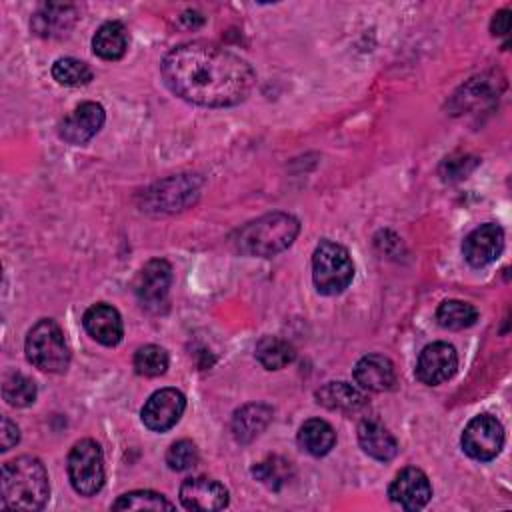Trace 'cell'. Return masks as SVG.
<instances>
[{"label":"cell","mask_w":512,"mask_h":512,"mask_svg":"<svg viewBox=\"0 0 512 512\" xmlns=\"http://www.w3.org/2000/svg\"><path fill=\"white\" fill-rule=\"evenodd\" d=\"M114 510H172L174 504L162 494L152 490H134L122 494L114 504Z\"/></svg>","instance_id":"83f0119b"},{"label":"cell","mask_w":512,"mask_h":512,"mask_svg":"<svg viewBox=\"0 0 512 512\" xmlns=\"http://www.w3.org/2000/svg\"><path fill=\"white\" fill-rule=\"evenodd\" d=\"M354 380L368 392L390 390L396 382L394 364L382 354H366L354 366Z\"/></svg>","instance_id":"e0dca14e"},{"label":"cell","mask_w":512,"mask_h":512,"mask_svg":"<svg viewBox=\"0 0 512 512\" xmlns=\"http://www.w3.org/2000/svg\"><path fill=\"white\" fill-rule=\"evenodd\" d=\"M316 402L328 410L356 412L366 404V396L346 382H328L316 392Z\"/></svg>","instance_id":"ffe728a7"},{"label":"cell","mask_w":512,"mask_h":512,"mask_svg":"<svg viewBox=\"0 0 512 512\" xmlns=\"http://www.w3.org/2000/svg\"><path fill=\"white\" fill-rule=\"evenodd\" d=\"M490 30L494 36H504L510 30V10H500L494 14L490 22Z\"/></svg>","instance_id":"d6a6232c"},{"label":"cell","mask_w":512,"mask_h":512,"mask_svg":"<svg viewBox=\"0 0 512 512\" xmlns=\"http://www.w3.org/2000/svg\"><path fill=\"white\" fill-rule=\"evenodd\" d=\"M126 48H128V32L120 22L102 24L92 38V50L102 60H118L124 56Z\"/></svg>","instance_id":"603a6c76"},{"label":"cell","mask_w":512,"mask_h":512,"mask_svg":"<svg viewBox=\"0 0 512 512\" xmlns=\"http://www.w3.org/2000/svg\"><path fill=\"white\" fill-rule=\"evenodd\" d=\"M272 420V410L264 404H246L234 412L232 432L238 442L254 440Z\"/></svg>","instance_id":"44dd1931"},{"label":"cell","mask_w":512,"mask_h":512,"mask_svg":"<svg viewBox=\"0 0 512 512\" xmlns=\"http://www.w3.org/2000/svg\"><path fill=\"white\" fill-rule=\"evenodd\" d=\"M172 284V266L162 260H150L142 266L134 280V294L140 300V304L148 310L158 312L162 306H166L168 290Z\"/></svg>","instance_id":"ba28073f"},{"label":"cell","mask_w":512,"mask_h":512,"mask_svg":"<svg viewBox=\"0 0 512 512\" xmlns=\"http://www.w3.org/2000/svg\"><path fill=\"white\" fill-rule=\"evenodd\" d=\"M298 444L312 456H324L334 448L336 432L326 420L310 418L298 430Z\"/></svg>","instance_id":"7402d4cb"},{"label":"cell","mask_w":512,"mask_h":512,"mask_svg":"<svg viewBox=\"0 0 512 512\" xmlns=\"http://www.w3.org/2000/svg\"><path fill=\"white\" fill-rule=\"evenodd\" d=\"M106 120L104 108L98 102H82L58 126V136L74 146L92 140Z\"/></svg>","instance_id":"8fae6325"},{"label":"cell","mask_w":512,"mask_h":512,"mask_svg":"<svg viewBox=\"0 0 512 512\" xmlns=\"http://www.w3.org/2000/svg\"><path fill=\"white\" fill-rule=\"evenodd\" d=\"M296 352L290 342L278 336H264L256 344V358L266 370H280L294 360Z\"/></svg>","instance_id":"cb8c5ba5"},{"label":"cell","mask_w":512,"mask_h":512,"mask_svg":"<svg viewBox=\"0 0 512 512\" xmlns=\"http://www.w3.org/2000/svg\"><path fill=\"white\" fill-rule=\"evenodd\" d=\"M186 398L176 388H162L156 390L142 406V422L152 432H166L170 430L180 416L184 414Z\"/></svg>","instance_id":"30bf717a"},{"label":"cell","mask_w":512,"mask_h":512,"mask_svg":"<svg viewBox=\"0 0 512 512\" xmlns=\"http://www.w3.org/2000/svg\"><path fill=\"white\" fill-rule=\"evenodd\" d=\"M52 76L62 86H84L92 80V70L78 58H58L52 64Z\"/></svg>","instance_id":"f1b7e54d"},{"label":"cell","mask_w":512,"mask_h":512,"mask_svg":"<svg viewBox=\"0 0 512 512\" xmlns=\"http://www.w3.org/2000/svg\"><path fill=\"white\" fill-rule=\"evenodd\" d=\"M160 72L172 94L208 108L244 102L256 82V74L244 58L202 40L172 48L164 56Z\"/></svg>","instance_id":"6da1fadb"},{"label":"cell","mask_w":512,"mask_h":512,"mask_svg":"<svg viewBox=\"0 0 512 512\" xmlns=\"http://www.w3.org/2000/svg\"><path fill=\"white\" fill-rule=\"evenodd\" d=\"M2 396L10 406L24 408L36 400V384L32 378L12 372L2 382Z\"/></svg>","instance_id":"4316f807"},{"label":"cell","mask_w":512,"mask_h":512,"mask_svg":"<svg viewBox=\"0 0 512 512\" xmlns=\"http://www.w3.org/2000/svg\"><path fill=\"white\" fill-rule=\"evenodd\" d=\"M354 278V262L348 250L332 240H322L312 254V280L320 294L344 292Z\"/></svg>","instance_id":"5b68a950"},{"label":"cell","mask_w":512,"mask_h":512,"mask_svg":"<svg viewBox=\"0 0 512 512\" xmlns=\"http://www.w3.org/2000/svg\"><path fill=\"white\" fill-rule=\"evenodd\" d=\"M388 496L404 510H420L432 498V486L428 476L420 468H404L396 474L388 486Z\"/></svg>","instance_id":"5bb4252c"},{"label":"cell","mask_w":512,"mask_h":512,"mask_svg":"<svg viewBox=\"0 0 512 512\" xmlns=\"http://www.w3.org/2000/svg\"><path fill=\"white\" fill-rule=\"evenodd\" d=\"M20 440V430L10 418H2V430H0V450H10Z\"/></svg>","instance_id":"1f68e13d"},{"label":"cell","mask_w":512,"mask_h":512,"mask_svg":"<svg viewBox=\"0 0 512 512\" xmlns=\"http://www.w3.org/2000/svg\"><path fill=\"white\" fill-rule=\"evenodd\" d=\"M134 368L140 376H160L168 368V354L156 344H146L134 354Z\"/></svg>","instance_id":"f546056e"},{"label":"cell","mask_w":512,"mask_h":512,"mask_svg":"<svg viewBox=\"0 0 512 512\" xmlns=\"http://www.w3.org/2000/svg\"><path fill=\"white\" fill-rule=\"evenodd\" d=\"M68 478L82 496H94L104 486V456L100 446L90 440H78L68 454Z\"/></svg>","instance_id":"8992f818"},{"label":"cell","mask_w":512,"mask_h":512,"mask_svg":"<svg viewBox=\"0 0 512 512\" xmlns=\"http://www.w3.org/2000/svg\"><path fill=\"white\" fill-rule=\"evenodd\" d=\"M358 442L368 456L380 462L392 460L398 452L396 438L376 420H362L358 424Z\"/></svg>","instance_id":"d6986e66"},{"label":"cell","mask_w":512,"mask_h":512,"mask_svg":"<svg viewBox=\"0 0 512 512\" xmlns=\"http://www.w3.org/2000/svg\"><path fill=\"white\" fill-rule=\"evenodd\" d=\"M502 248H504V230L494 222H486L474 228L464 238L462 254L470 266L484 268L500 256Z\"/></svg>","instance_id":"4fadbf2b"},{"label":"cell","mask_w":512,"mask_h":512,"mask_svg":"<svg viewBox=\"0 0 512 512\" xmlns=\"http://www.w3.org/2000/svg\"><path fill=\"white\" fill-rule=\"evenodd\" d=\"M298 232L300 224L292 214L270 212L244 224L234 236V246L242 254L270 258L286 250Z\"/></svg>","instance_id":"3957f363"},{"label":"cell","mask_w":512,"mask_h":512,"mask_svg":"<svg viewBox=\"0 0 512 512\" xmlns=\"http://www.w3.org/2000/svg\"><path fill=\"white\" fill-rule=\"evenodd\" d=\"M198 196V182L186 174L158 182L146 192V208L154 212H176L186 208Z\"/></svg>","instance_id":"9c48e42d"},{"label":"cell","mask_w":512,"mask_h":512,"mask_svg":"<svg viewBox=\"0 0 512 512\" xmlns=\"http://www.w3.org/2000/svg\"><path fill=\"white\" fill-rule=\"evenodd\" d=\"M180 502L186 510H222L228 506V490L214 478L194 476L182 482Z\"/></svg>","instance_id":"9a60e30c"},{"label":"cell","mask_w":512,"mask_h":512,"mask_svg":"<svg viewBox=\"0 0 512 512\" xmlns=\"http://www.w3.org/2000/svg\"><path fill=\"white\" fill-rule=\"evenodd\" d=\"M252 474H254L256 480H260L268 488L280 490L294 476V468H292V464L288 460H284L280 456H270V458L258 462L252 468Z\"/></svg>","instance_id":"484cf974"},{"label":"cell","mask_w":512,"mask_h":512,"mask_svg":"<svg viewBox=\"0 0 512 512\" xmlns=\"http://www.w3.org/2000/svg\"><path fill=\"white\" fill-rule=\"evenodd\" d=\"M26 358L32 366L44 372H64L70 364V350L62 328L52 318L38 320L24 342Z\"/></svg>","instance_id":"277c9868"},{"label":"cell","mask_w":512,"mask_h":512,"mask_svg":"<svg viewBox=\"0 0 512 512\" xmlns=\"http://www.w3.org/2000/svg\"><path fill=\"white\" fill-rule=\"evenodd\" d=\"M458 356L454 346L446 342H432L424 346L416 362V378L428 386L442 384L450 380L456 372Z\"/></svg>","instance_id":"7c38bea8"},{"label":"cell","mask_w":512,"mask_h":512,"mask_svg":"<svg viewBox=\"0 0 512 512\" xmlns=\"http://www.w3.org/2000/svg\"><path fill=\"white\" fill-rule=\"evenodd\" d=\"M82 324H84L86 332L96 342H100L104 346H116L124 334V326H122V318H120L118 310L104 302L92 304L84 312Z\"/></svg>","instance_id":"2e32d148"},{"label":"cell","mask_w":512,"mask_h":512,"mask_svg":"<svg viewBox=\"0 0 512 512\" xmlns=\"http://www.w3.org/2000/svg\"><path fill=\"white\" fill-rule=\"evenodd\" d=\"M436 320L442 328L464 330L478 320V312L472 304L462 300H444L436 310Z\"/></svg>","instance_id":"d4e9b609"},{"label":"cell","mask_w":512,"mask_h":512,"mask_svg":"<svg viewBox=\"0 0 512 512\" xmlns=\"http://www.w3.org/2000/svg\"><path fill=\"white\" fill-rule=\"evenodd\" d=\"M196 462H198V448L190 440H178L166 452V464L170 466V470L182 472L192 468Z\"/></svg>","instance_id":"4dcf8cb0"},{"label":"cell","mask_w":512,"mask_h":512,"mask_svg":"<svg viewBox=\"0 0 512 512\" xmlns=\"http://www.w3.org/2000/svg\"><path fill=\"white\" fill-rule=\"evenodd\" d=\"M74 22H76L74 6L50 2V4H42L34 12L30 26H32V32L42 38H58V36L68 34V30L74 26Z\"/></svg>","instance_id":"ac0fdd59"},{"label":"cell","mask_w":512,"mask_h":512,"mask_svg":"<svg viewBox=\"0 0 512 512\" xmlns=\"http://www.w3.org/2000/svg\"><path fill=\"white\" fill-rule=\"evenodd\" d=\"M462 450L480 462L494 460L504 446V428L490 414L474 416L462 432Z\"/></svg>","instance_id":"52a82bcc"},{"label":"cell","mask_w":512,"mask_h":512,"mask_svg":"<svg viewBox=\"0 0 512 512\" xmlns=\"http://www.w3.org/2000/svg\"><path fill=\"white\" fill-rule=\"evenodd\" d=\"M0 486L2 502L12 510H40L50 496L48 472L34 456H18L4 462Z\"/></svg>","instance_id":"7a4b0ae2"}]
</instances>
